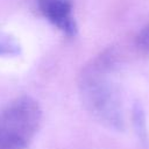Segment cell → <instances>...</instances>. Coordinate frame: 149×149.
I'll list each match as a JSON object with an SVG mask.
<instances>
[{
  "label": "cell",
  "mask_w": 149,
  "mask_h": 149,
  "mask_svg": "<svg viewBox=\"0 0 149 149\" xmlns=\"http://www.w3.org/2000/svg\"><path fill=\"white\" fill-rule=\"evenodd\" d=\"M113 72L112 54L105 52L83 68L78 88L88 114L104 127L121 132L125 128L123 106Z\"/></svg>",
  "instance_id": "6da1fadb"
},
{
  "label": "cell",
  "mask_w": 149,
  "mask_h": 149,
  "mask_svg": "<svg viewBox=\"0 0 149 149\" xmlns=\"http://www.w3.org/2000/svg\"><path fill=\"white\" fill-rule=\"evenodd\" d=\"M42 123L40 104L21 95L0 108V149H27Z\"/></svg>",
  "instance_id": "7a4b0ae2"
},
{
  "label": "cell",
  "mask_w": 149,
  "mask_h": 149,
  "mask_svg": "<svg viewBox=\"0 0 149 149\" xmlns=\"http://www.w3.org/2000/svg\"><path fill=\"white\" fill-rule=\"evenodd\" d=\"M37 8L45 20L68 37L77 34L72 0H36Z\"/></svg>",
  "instance_id": "3957f363"
},
{
  "label": "cell",
  "mask_w": 149,
  "mask_h": 149,
  "mask_svg": "<svg viewBox=\"0 0 149 149\" xmlns=\"http://www.w3.org/2000/svg\"><path fill=\"white\" fill-rule=\"evenodd\" d=\"M20 54V44L13 37L0 34V57L17 56Z\"/></svg>",
  "instance_id": "277c9868"
},
{
  "label": "cell",
  "mask_w": 149,
  "mask_h": 149,
  "mask_svg": "<svg viewBox=\"0 0 149 149\" xmlns=\"http://www.w3.org/2000/svg\"><path fill=\"white\" fill-rule=\"evenodd\" d=\"M136 43L139 49L149 57V24L141 30V33L137 36Z\"/></svg>",
  "instance_id": "5b68a950"
}]
</instances>
